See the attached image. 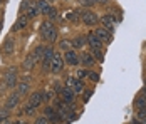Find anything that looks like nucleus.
Masks as SVG:
<instances>
[{
	"mask_svg": "<svg viewBox=\"0 0 146 124\" xmlns=\"http://www.w3.org/2000/svg\"><path fill=\"white\" fill-rule=\"evenodd\" d=\"M34 124H49V119L45 117V116H40V117H37L35 119V123Z\"/></svg>",
	"mask_w": 146,
	"mask_h": 124,
	"instance_id": "nucleus-25",
	"label": "nucleus"
},
{
	"mask_svg": "<svg viewBox=\"0 0 146 124\" xmlns=\"http://www.w3.org/2000/svg\"><path fill=\"white\" fill-rule=\"evenodd\" d=\"M92 55H96V59H98V60H104V55H102V52H101V49H96V50H94V54Z\"/></svg>",
	"mask_w": 146,
	"mask_h": 124,
	"instance_id": "nucleus-26",
	"label": "nucleus"
},
{
	"mask_svg": "<svg viewBox=\"0 0 146 124\" xmlns=\"http://www.w3.org/2000/svg\"><path fill=\"white\" fill-rule=\"evenodd\" d=\"M86 76H88V72H86V70H77V79H79V81H81V79H84Z\"/></svg>",
	"mask_w": 146,
	"mask_h": 124,
	"instance_id": "nucleus-29",
	"label": "nucleus"
},
{
	"mask_svg": "<svg viewBox=\"0 0 146 124\" xmlns=\"http://www.w3.org/2000/svg\"><path fill=\"white\" fill-rule=\"evenodd\" d=\"M81 19H82V22H84L86 25H94V24L98 22V15L94 14V12H91V10L81 12Z\"/></svg>",
	"mask_w": 146,
	"mask_h": 124,
	"instance_id": "nucleus-4",
	"label": "nucleus"
},
{
	"mask_svg": "<svg viewBox=\"0 0 146 124\" xmlns=\"http://www.w3.org/2000/svg\"><path fill=\"white\" fill-rule=\"evenodd\" d=\"M10 116V111L9 109H0V121H7Z\"/></svg>",
	"mask_w": 146,
	"mask_h": 124,
	"instance_id": "nucleus-24",
	"label": "nucleus"
},
{
	"mask_svg": "<svg viewBox=\"0 0 146 124\" xmlns=\"http://www.w3.org/2000/svg\"><path fill=\"white\" fill-rule=\"evenodd\" d=\"M84 44H86V39H84V37H76V39L72 40V45L74 47H77V49L84 47Z\"/></svg>",
	"mask_w": 146,
	"mask_h": 124,
	"instance_id": "nucleus-21",
	"label": "nucleus"
},
{
	"mask_svg": "<svg viewBox=\"0 0 146 124\" xmlns=\"http://www.w3.org/2000/svg\"><path fill=\"white\" fill-rule=\"evenodd\" d=\"M47 2H54V0H47Z\"/></svg>",
	"mask_w": 146,
	"mask_h": 124,
	"instance_id": "nucleus-38",
	"label": "nucleus"
},
{
	"mask_svg": "<svg viewBox=\"0 0 146 124\" xmlns=\"http://www.w3.org/2000/svg\"><path fill=\"white\" fill-rule=\"evenodd\" d=\"M96 2H99V3H106L108 0H96Z\"/></svg>",
	"mask_w": 146,
	"mask_h": 124,
	"instance_id": "nucleus-36",
	"label": "nucleus"
},
{
	"mask_svg": "<svg viewBox=\"0 0 146 124\" xmlns=\"http://www.w3.org/2000/svg\"><path fill=\"white\" fill-rule=\"evenodd\" d=\"M37 9H39V14H44V15H49V12L52 10L47 0H37Z\"/></svg>",
	"mask_w": 146,
	"mask_h": 124,
	"instance_id": "nucleus-13",
	"label": "nucleus"
},
{
	"mask_svg": "<svg viewBox=\"0 0 146 124\" xmlns=\"http://www.w3.org/2000/svg\"><path fill=\"white\" fill-rule=\"evenodd\" d=\"M64 60H66L69 66H77V64H79V57H77V54H76L74 50H67V52L64 54Z\"/></svg>",
	"mask_w": 146,
	"mask_h": 124,
	"instance_id": "nucleus-8",
	"label": "nucleus"
},
{
	"mask_svg": "<svg viewBox=\"0 0 146 124\" xmlns=\"http://www.w3.org/2000/svg\"><path fill=\"white\" fill-rule=\"evenodd\" d=\"M3 124H10V123H9V121H3Z\"/></svg>",
	"mask_w": 146,
	"mask_h": 124,
	"instance_id": "nucleus-37",
	"label": "nucleus"
},
{
	"mask_svg": "<svg viewBox=\"0 0 146 124\" xmlns=\"http://www.w3.org/2000/svg\"><path fill=\"white\" fill-rule=\"evenodd\" d=\"M82 89H84V84L81 82V81H76V79H74V84H72V91L74 92H81Z\"/></svg>",
	"mask_w": 146,
	"mask_h": 124,
	"instance_id": "nucleus-22",
	"label": "nucleus"
},
{
	"mask_svg": "<svg viewBox=\"0 0 146 124\" xmlns=\"http://www.w3.org/2000/svg\"><path fill=\"white\" fill-rule=\"evenodd\" d=\"M3 81H5V86L7 87H14L15 84H17V69L15 67H9L7 72H5Z\"/></svg>",
	"mask_w": 146,
	"mask_h": 124,
	"instance_id": "nucleus-3",
	"label": "nucleus"
},
{
	"mask_svg": "<svg viewBox=\"0 0 146 124\" xmlns=\"http://www.w3.org/2000/svg\"><path fill=\"white\" fill-rule=\"evenodd\" d=\"M34 111H35V107H34V106H30V104H27V106H25V109H24V112H25L27 116H30V114H34Z\"/></svg>",
	"mask_w": 146,
	"mask_h": 124,
	"instance_id": "nucleus-27",
	"label": "nucleus"
},
{
	"mask_svg": "<svg viewBox=\"0 0 146 124\" xmlns=\"http://www.w3.org/2000/svg\"><path fill=\"white\" fill-rule=\"evenodd\" d=\"M40 32H42V37H44L47 42H54L56 37H57V30H56V27H54L49 20H45L44 24L40 25Z\"/></svg>",
	"mask_w": 146,
	"mask_h": 124,
	"instance_id": "nucleus-1",
	"label": "nucleus"
},
{
	"mask_svg": "<svg viewBox=\"0 0 146 124\" xmlns=\"http://www.w3.org/2000/svg\"><path fill=\"white\" fill-rule=\"evenodd\" d=\"M27 91H29V82H20L17 86V94L19 96H24V94H27Z\"/></svg>",
	"mask_w": 146,
	"mask_h": 124,
	"instance_id": "nucleus-18",
	"label": "nucleus"
},
{
	"mask_svg": "<svg viewBox=\"0 0 146 124\" xmlns=\"http://www.w3.org/2000/svg\"><path fill=\"white\" fill-rule=\"evenodd\" d=\"M14 124H25V123H24V121H15Z\"/></svg>",
	"mask_w": 146,
	"mask_h": 124,
	"instance_id": "nucleus-35",
	"label": "nucleus"
},
{
	"mask_svg": "<svg viewBox=\"0 0 146 124\" xmlns=\"http://www.w3.org/2000/svg\"><path fill=\"white\" fill-rule=\"evenodd\" d=\"M35 64H37V60H35V55H34V54H29V55H27V59L24 60V69H25V70H32Z\"/></svg>",
	"mask_w": 146,
	"mask_h": 124,
	"instance_id": "nucleus-14",
	"label": "nucleus"
},
{
	"mask_svg": "<svg viewBox=\"0 0 146 124\" xmlns=\"http://www.w3.org/2000/svg\"><path fill=\"white\" fill-rule=\"evenodd\" d=\"M88 76H89V79H91V81H94V82H96V81H99V76H98V74H94V72H88Z\"/></svg>",
	"mask_w": 146,
	"mask_h": 124,
	"instance_id": "nucleus-28",
	"label": "nucleus"
},
{
	"mask_svg": "<svg viewBox=\"0 0 146 124\" xmlns=\"http://www.w3.org/2000/svg\"><path fill=\"white\" fill-rule=\"evenodd\" d=\"M62 69H64V59H62L60 54H56V52H54L52 59H50V70H52L54 74H59Z\"/></svg>",
	"mask_w": 146,
	"mask_h": 124,
	"instance_id": "nucleus-2",
	"label": "nucleus"
},
{
	"mask_svg": "<svg viewBox=\"0 0 146 124\" xmlns=\"http://www.w3.org/2000/svg\"><path fill=\"white\" fill-rule=\"evenodd\" d=\"M44 101V96H42V92H32L29 97V104L30 106H34V107H37V106H40V102Z\"/></svg>",
	"mask_w": 146,
	"mask_h": 124,
	"instance_id": "nucleus-9",
	"label": "nucleus"
},
{
	"mask_svg": "<svg viewBox=\"0 0 146 124\" xmlns=\"http://www.w3.org/2000/svg\"><path fill=\"white\" fill-rule=\"evenodd\" d=\"M0 29H2V24H0Z\"/></svg>",
	"mask_w": 146,
	"mask_h": 124,
	"instance_id": "nucleus-39",
	"label": "nucleus"
},
{
	"mask_svg": "<svg viewBox=\"0 0 146 124\" xmlns=\"http://www.w3.org/2000/svg\"><path fill=\"white\" fill-rule=\"evenodd\" d=\"M101 20H102V24H104V27H106V30H108V29H109V32H113V30H114L116 19H114L113 15H104Z\"/></svg>",
	"mask_w": 146,
	"mask_h": 124,
	"instance_id": "nucleus-10",
	"label": "nucleus"
},
{
	"mask_svg": "<svg viewBox=\"0 0 146 124\" xmlns=\"http://www.w3.org/2000/svg\"><path fill=\"white\" fill-rule=\"evenodd\" d=\"M79 60H81V64H84V66H92V64H94V55L89 54V52H82Z\"/></svg>",
	"mask_w": 146,
	"mask_h": 124,
	"instance_id": "nucleus-17",
	"label": "nucleus"
},
{
	"mask_svg": "<svg viewBox=\"0 0 146 124\" xmlns=\"http://www.w3.org/2000/svg\"><path fill=\"white\" fill-rule=\"evenodd\" d=\"M91 94H92V91H86V94H84V101H86V102L91 99Z\"/></svg>",
	"mask_w": 146,
	"mask_h": 124,
	"instance_id": "nucleus-31",
	"label": "nucleus"
},
{
	"mask_svg": "<svg viewBox=\"0 0 146 124\" xmlns=\"http://www.w3.org/2000/svg\"><path fill=\"white\" fill-rule=\"evenodd\" d=\"M134 107H138V109L146 107V97L139 94V97H136V101H134Z\"/></svg>",
	"mask_w": 146,
	"mask_h": 124,
	"instance_id": "nucleus-20",
	"label": "nucleus"
},
{
	"mask_svg": "<svg viewBox=\"0 0 146 124\" xmlns=\"http://www.w3.org/2000/svg\"><path fill=\"white\" fill-rule=\"evenodd\" d=\"M138 119H139V121H143V124H146V107L138 109Z\"/></svg>",
	"mask_w": 146,
	"mask_h": 124,
	"instance_id": "nucleus-23",
	"label": "nucleus"
},
{
	"mask_svg": "<svg viewBox=\"0 0 146 124\" xmlns=\"http://www.w3.org/2000/svg\"><path fill=\"white\" fill-rule=\"evenodd\" d=\"M67 45H69V42H60V47L62 49H67Z\"/></svg>",
	"mask_w": 146,
	"mask_h": 124,
	"instance_id": "nucleus-32",
	"label": "nucleus"
},
{
	"mask_svg": "<svg viewBox=\"0 0 146 124\" xmlns=\"http://www.w3.org/2000/svg\"><path fill=\"white\" fill-rule=\"evenodd\" d=\"M27 24H29V17L27 15H22V17H19V20L14 24L12 30H22V29L27 27Z\"/></svg>",
	"mask_w": 146,
	"mask_h": 124,
	"instance_id": "nucleus-12",
	"label": "nucleus"
},
{
	"mask_svg": "<svg viewBox=\"0 0 146 124\" xmlns=\"http://www.w3.org/2000/svg\"><path fill=\"white\" fill-rule=\"evenodd\" d=\"M44 50H45L44 45H39V47H35V50L32 52V54L35 55V60H37V62L42 60V57H44Z\"/></svg>",
	"mask_w": 146,
	"mask_h": 124,
	"instance_id": "nucleus-19",
	"label": "nucleus"
},
{
	"mask_svg": "<svg viewBox=\"0 0 146 124\" xmlns=\"http://www.w3.org/2000/svg\"><path fill=\"white\" fill-rule=\"evenodd\" d=\"M94 34H96V35H98V39L102 40V42H109V40H111V34H108V30H106V29H102V27L98 29Z\"/></svg>",
	"mask_w": 146,
	"mask_h": 124,
	"instance_id": "nucleus-16",
	"label": "nucleus"
},
{
	"mask_svg": "<svg viewBox=\"0 0 146 124\" xmlns=\"http://www.w3.org/2000/svg\"><path fill=\"white\" fill-rule=\"evenodd\" d=\"M37 15H39L37 3H34V2H27V17L32 19V17H37Z\"/></svg>",
	"mask_w": 146,
	"mask_h": 124,
	"instance_id": "nucleus-15",
	"label": "nucleus"
},
{
	"mask_svg": "<svg viewBox=\"0 0 146 124\" xmlns=\"http://www.w3.org/2000/svg\"><path fill=\"white\" fill-rule=\"evenodd\" d=\"M81 3H84V5H94V2L96 0H79Z\"/></svg>",
	"mask_w": 146,
	"mask_h": 124,
	"instance_id": "nucleus-30",
	"label": "nucleus"
},
{
	"mask_svg": "<svg viewBox=\"0 0 146 124\" xmlns=\"http://www.w3.org/2000/svg\"><path fill=\"white\" fill-rule=\"evenodd\" d=\"M19 101H20V96L17 94V92H14V94H10V96L7 97V101H5V109H14V107H17L19 106Z\"/></svg>",
	"mask_w": 146,
	"mask_h": 124,
	"instance_id": "nucleus-5",
	"label": "nucleus"
},
{
	"mask_svg": "<svg viewBox=\"0 0 146 124\" xmlns=\"http://www.w3.org/2000/svg\"><path fill=\"white\" fill-rule=\"evenodd\" d=\"M88 44L92 47V50H96V49H101L102 47V42L98 39V35L94 34V32H91L88 35Z\"/></svg>",
	"mask_w": 146,
	"mask_h": 124,
	"instance_id": "nucleus-7",
	"label": "nucleus"
},
{
	"mask_svg": "<svg viewBox=\"0 0 146 124\" xmlns=\"http://www.w3.org/2000/svg\"><path fill=\"white\" fill-rule=\"evenodd\" d=\"M14 50H15L14 39H7V40L3 42V45H2V52H3V55H12Z\"/></svg>",
	"mask_w": 146,
	"mask_h": 124,
	"instance_id": "nucleus-6",
	"label": "nucleus"
},
{
	"mask_svg": "<svg viewBox=\"0 0 146 124\" xmlns=\"http://www.w3.org/2000/svg\"><path fill=\"white\" fill-rule=\"evenodd\" d=\"M67 19H71V20H76L77 17H76V15H74V14H69V15H67Z\"/></svg>",
	"mask_w": 146,
	"mask_h": 124,
	"instance_id": "nucleus-33",
	"label": "nucleus"
},
{
	"mask_svg": "<svg viewBox=\"0 0 146 124\" xmlns=\"http://www.w3.org/2000/svg\"><path fill=\"white\" fill-rule=\"evenodd\" d=\"M141 96L146 97V82H145V87H143V91H141Z\"/></svg>",
	"mask_w": 146,
	"mask_h": 124,
	"instance_id": "nucleus-34",
	"label": "nucleus"
},
{
	"mask_svg": "<svg viewBox=\"0 0 146 124\" xmlns=\"http://www.w3.org/2000/svg\"><path fill=\"white\" fill-rule=\"evenodd\" d=\"M60 97H62V101L64 102H71L74 99V91L71 89V87H64V89H60Z\"/></svg>",
	"mask_w": 146,
	"mask_h": 124,
	"instance_id": "nucleus-11",
	"label": "nucleus"
}]
</instances>
